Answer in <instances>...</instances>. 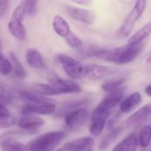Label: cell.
I'll use <instances>...</instances> for the list:
<instances>
[{
  "label": "cell",
  "instance_id": "cell-1",
  "mask_svg": "<svg viewBox=\"0 0 151 151\" xmlns=\"http://www.w3.org/2000/svg\"><path fill=\"white\" fill-rule=\"evenodd\" d=\"M145 42L139 44H126L118 48L107 49H94L90 50L89 55L99 59L114 63L117 65H125L133 62L143 50Z\"/></svg>",
  "mask_w": 151,
  "mask_h": 151
},
{
  "label": "cell",
  "instance_id": "cell-2",
  "mask_svg": "<svg viewBox=\"0 0 151 151\" xmlns=\"http://www.w3.org/2000/svg\"><path fill=\"white\" fill-rule=\"evenodd\" d=\"M65 138V133L62 131H52L45 133L26 145L27 151H52L54 150L62 140Z\"/></svg>",
  "mask_w": 151,
  "mask_h": 151
},
{
  "label": "cell",
  "instance_id": "cell-3",
  "mask_svg": "<svg viewBox=\"0 0 151 151\" xmlns=\"http://www.w3.org/2000/svg\"><path fill=\"white\" fill-rule=\"evenodd\" d=\"M146 6H147V1L139 0L135 2L133 9L128 13L126 19L124 20V22L122 23V25L119 29V34L121 36H127L130 35L135 24L141 19L144 11L146 10Z\"/></svg>",
  "mask_w": 151,
  "mask_h": 151
},
{
  "label": "cell",
  "instance_id": "cell-4",
  "mask_svg": "<svg viewBox=\"0 0 151 151\" xmlns=\"http://www.w3.org/2000/svg\"><path fill=\"white\" fill-rule=\"evenodd\" d=\"M57 60L60 63L68 77L74 80L83 78L84 65L79 60L65 54L57 55Z\"/></svg>",
  "mask_w": 151,
  "mask_h": 151
},
{
  "label": "cell",
  "instance_id": "cell-5",
  "mask_svg": "<svg viewBox=\"0 0 151 151\" xmlns=\"http://www.w3.org/2000/svg\"><path fill=\"white\" fill-rule=\"evenodd\" d=\"M119 70L112 66L91 64L84 66L83 77L89 81H99L118 73Z\"/></svg>",
  "mask_w": 151,
  "mask_h": 151
},
{
  "label": "cell",
  "instance_id": "cell-6",
  "mask_svg": "<svg viewBox=\"0 0 151 151\" xmlns=\"http://www.w3.org/2000/svg\"><path fill=\"white\" fill-rule=\"evenodd\" d=\"M125 94V88H120L113 92H111L108 94L107 96H105L96 107L94 111L97 112L106 113L111 112L113 108H115L118 104L121 103L123 100V96Z\"/></svg>",
  "mask_w": 151,
  "mask_h": 151
},
{
  "label": "cell",
  "instance_id": "cell-7",
  "mask_svg": "<svg viewBox=\"0 0 151 151\" xmlns=\"http://www.w3.org/2000/svg\"><path fill=\"white\" fill-rule=\"evenodd\" d=\"M50 84L57 89L58 95L65 94H79L82 91L81 86L73 81L54 78L50 80Z\"/></svg>",
  "mask_w": 151,
  "mask_h": 151
},
{
  "label": "cell",
  "instance_id": "cell-8",
  "mask_svg": "<svg viewBox=\"0 0 151 151\" xmlns=\"http://www.w3.org/2000/svg\"><path fill=\"white\" fill-rule=\"evenodd\" d=\"M67 13L74 19L82 22L84 24H93L96 20V14L93 11L86 9V8H81V7H75L67 5L65 8Z\"/></svg>",
  "mask_w": 151,
  "mask_h": 151
},
{
  "label": "cell",
  "instance_id": "cell-9",
  "mask_svg": "<svg viewBox=\"0 0 151 151\" xmlns=\"http://www.w3.org/2000/svg\"><path fill=\"white\" fill-rule=\"evenodd\" d=\"M89 118V111L87 108H81L72 111L65 116V123L69 128H77L83 126Z\"/></svg>",
  "mask_w": 151,
  "mask_h": 151
},
{
  "label": "cell",
  "instance_id": "cell-10",
  "mask_svg": "<svg viewBox=\"0 0 151 151\" xmlns=\"http://www.w3.org/2000/svg\"><path fill=\"white\" fill-rule=\"evenodd\" d=\"M110 116L111 112L102 113L96 111H93L91 115V124L89 127V133L92 136L97 137L102 134Z\"/></svg>",
  "mask_w": 151,
  "mask_h": 151
},
{
  "label": "cell",
  "instance_id": "cell-11",
  "mask_svg": "<svg viewBox=\"0 0 151 151\" xmlns=\"http://www.w3.org/2000/svg\"><path fill=\"white\" fill-rule=\"evenodd\" d=\"M151 116V104H146L140 109H138L135 112H134L131 116L127 118L124 126L126 127H137L146 120L149 119Z\"/></svg>",
  "mask_w": 151,
  "mask_h": 151
},
{
  "label": "cell",
  "instance_id": "cell-12",
  "mask_svg": "<svg viewBox=\"0 0 151 151\" xmlns=\"http://www.w3.org/2000/svg\"><path fill=\"white\" fill-rule=\"evenodd\" d=\"M56 111L55 104H27L22 107L20 112L23 116L27 115H50Z\"/></svg>",
  "mask_w": 151,
  "mask_h": 151
},
{
  "label": "cell",
  "instance_id": "cell-13",
  "mask_svg": "<svg viewBox=\"0 0 151 151\" xmlns=\"http://www.w3.org/2000/svg\"><path fill=\"white\" fill-rule=\"evenodd\" d=\"M44 120L39 117L33 116V115H27L21 117L18 122L17 125L19 127V129L27 132H32L35 133V131L40 128L42 126L44 125Z\"/></svg>",
  "mask_w": 151,
  "mask_h": 151
},
{
  "label": "cell",
  "instance_id": "cell-14",
  "mask_svg": "<svg viewBox=\"0 0 151 151\" xmlns=\"http://www.w3.org/2000/svg\"><path fill=\"white\" fill-rule=\"evenodd\" d=\"M92 103L90 98H81V99H77V100H73L65 103L60 109L57 112V116H65L68 113L74 111L76 110L81 109V108H86V106H88Z\"/></svg>",
  "mask_w": 151,
  "mask_h": 151
},
{
  "label": "cell",
  "instance_id": "cell-15",
  "mask_svg": "<svg viewBox=\"0 0 151 151\" xmlns=\"http://www.w3.org/2000/svg\"><path fill=\"white\" fill-rule=\"evenodd\" d=\"M95 141L92 137H82L67 142L64 145L65 151H88L94 146Z\"/></svg>",
  "mask_w": 151,
  "mask_h": 151
},
{
  "label": "cell",
  "instance_id": "cell-16",
  "mask_svg": "<svg viewBox=\"0 0 151 151\" xmlns=\"http://www.w3.org/2000/svg\"><path fill=\"white\" fill-rule=\"evenodd\" d=\"M142 102V96L141 93L134 92L123 99L119 104V110L122 113H129L137 108Z\"/></svg>",
  "mask_w": 151,
  "mask_h": 151
},
{
  "label": "cell",
  "instance_id": "cell-17",
  "mask_svg": "<svg viewBox=\"0 0 151 151\" xmlns=\"http://www.w3.org/2000/svg\"><path fill=\"white\" fill-rule=\"evenodd\" d=\"M19 95L22 98L32 103V104H54V101L52 99L43 96L34 90L21 89L19 91Z\"/></svg>",
  "mask_w": 151,
  "mask_h": 151
},
{
  "label": "cell",
  "instance_id": "cell-18",
  "mask_svg": "<svg viewBox=\"0 0 151 151\" xmlns=\"http://www.w3.org/2000/svg\"><path fill=\"white\" fill-rule=\"evenodd\" d=\"M26 61L29 66L35 69H42L45 66L42 54L35 49H29L27 50Z\"/></svg>",
  "mask_w": 151,
  "mask_h": 151
},
{
  "label": "cell",
  "instance_id": "cell-19",
  "mask_svg": "<svg viewBox=\"0 0 151 151\" xmlns=\"http://www.w3.org/2000/svg\"><path fill=\"white\" fill-rule=\"evenodd\" d=\"M52 27L55 33L63 38H65L71 33V29L68 22L59 15H56L54 17L52 21Z\"/></svg>",
  "mask_w": 151,
  "mask_h": 151
},
{
  "label": "cell",
  "instance_id": "cell-20",
  "mask_svg": "<svg viewBox=\"0 0 151 151\" xmlns=\"http://www.w3.org/2000/svg\"><path fill=\"white\" fill-rule=\"evenodd\" d=\"M8 30L10 34L16 39L20 40V41H23L26 39L27 31L22 22L11 18L8 22Z\"/></svg>",
  "mask_w": 151,
  "mask_h": 151
},
{
  "label": "cell",
  "instance_id": "cell-21",
  "mask_svg": "<svg viewBox=\"0 0 151 151\" xmlns=\"http://www.w3.org/2000/svg\"><path fill=\"white\" fill-rule=\"evenodd\" d=\"M151 34V22L147 23L142 28L137 30L133 35H131L127 41V44H139L143 42V41Z\"/></svg>",
  "mask_w": 151,
  "mask_h": 151
},
{
  "label": "cell",
  "instance_id": "cell-22",
  "mask_svg": "<svg viewBox=\"0 0 151 151\" xmlns=\"http://www.w3.org/2000/svg\"><path fill=\"white\" fill-rule=\"evenodd\" d=\"M138 144V137L135 134H130L118 143L112 151H136Z\"/></svg>",
  "mask_w": 151,
  "mask_h": 151
},
{
  "label": "cell",
  "instance_id": "cell-23",
  "mask_svg": "<svg viewBox=\"0 0 151 151\" xmlns=\"http://www.w3.org/2000/svg\"><path fill=\"white\" fill-rule=\"evenodd\" d=\"M124 131V127H118L112 129L106 136L104 137V139L99 143V149L101 150H105L108 149L122 134Z\"/></svg>",
  "mask_w": 151,
  "mask_h": 151
},
{
  "label": "cell",
  "instance_id": "cell-24",
  "mask_svg": "<svg viewBox=\"0 0 151 151\" xmlns=\"http://www.w3.org/2000/svg\"><path fill=\"white\" fill-rule=\"evenodd\" d=\"M0 147L2 151H27V148L24 144L12 140V138L1 139Z\"/></svg>",
  "mask_w": 151,
  "mask_h": 151
},
{
  "label": "cell",
  "instance_id": "cell-25",
  "mask_svg": "<svg viewBox=\"0 0 151 151\" xmlns=\"http://www.w3.org/2000/svg\"><path fill=\"white\" fill-rule=\"evenodd\" d=\"M10 62L12 64V72H13L14 75L19 79L26 78V70L19 59L13 52H10Z\"/></svg>",
  "mask_w": 151,
  "mask_h": 151
},
{
  "label": "cell",
  "instance_id": "cell-26",
  "mask_svg": "<svg viewBox=\"0 0 151 151\" xmlns=\"http://www.w3.org/2000/svg\"><path fill=\"white\" fill-rule=\"evenodd\" d=\"M32 88L34 91L39 93L40 95L43 96H58V93L57 89L52 86L50 83H35L32 86Z\"/></svg>",
  "mask_w": 151,
  "mask_h": 151
},
{
  "label": "cell",
  "instance_id": "cell-27",
  "mask_svg": "<svg viewBox=\"0 0 151 151\" xmlns=\"http://www.w3.org/2000/svg\"><path fill=\"white\" fill-rule=\"evenodd\" d=\"M138 143L142 149H147L151 143V127L147 125L142 127L139 136H138Z\"/></svg>",
  "mask_w": 151,
  "mask_h": 151
},
{
  "label": "cell",
  "instance_id": "cell-28",
  "mask_svg": "<svg viewBox=\"0 0 151 151\" xmlns=\"http://www.w3.org/2000/svg\"><path fill=\"white\" fill-rule=\"evenodd\" d=\"M125 82H126V78H119L115 80H111L109 81L104 82L102 85V89L104 90L105 92L111 93L122 88V85H124Z\"/></svg>",
  "mask_w": 151,
  "mask_h": 151
},
{
  "label": "cell",
  "instance_id": "cell-29",
  "mask_svg": "<svg viewBox=\"0 0 151 151\" xmlns=\"http://www.w3.org/2000/svg\"><path fill=\"white\" fill-rule=\"evenodd\" d=\"M27 14V1H21L12 12V19L22 22Z\"/></svg>",
  "mask_w": 151,
  "mask_h": 151
},
{
  "label": "cell",
  "instance_id": "cell-30",
  "mask_svg": "<svg viewBox=\"0 0 151 151\" xmlns=\"http://www.w3.org/2000/svg\"><path fill=\"white\" fill-rule=\"evenodd\" d=\"M12 72V64L3 52H0V73L7 75Z\"/></svg>",
  "mask_w": 151,
  "mask_h": 151
},
{
  "label": "cell",
  "instance_id": "cell-31",
  "mask_svg": "<svg viewBox=\"0 0 151 151\" xmlns=\"http://www.w3.org/2000/svg\"><path fill=\"white\" fill-rule=\"evenodd\" d=\"M65 40L66 43L70 47H72L73 49H79V48H81L82 46V41H81V39L77 35H75L74 33H73L72 31L65 38Z\"/></svg>",
  "mask_w": 151,
  "mask_h": 151
},
{
  "label": "cell",
  "instance_id": "cell-32",
  "mask_svg": "<svg viewBox=\"0 0 151 151\" xmlns=\"http://www.w3.org/2000/svg\"><path fill=\"white\" fill-rule=\"evenodd\" d=\"M13 96L12 95L0 84V103L4 104H9L12 102Z\"/></svg>",
  "mask_w": 151,
  "mask_h": 151
},
{
  "label": "cell",
  "instance_id": "cell-33",
  "mask_svg": "<svg viewBox=\"0 0 151 151\" xmlns=\"http://www.w3.org/2000/svg\"><path fill=\"white\" fill-rule=\"evenodd\" d=\"M17 121L16 117L10 115L8 117H4V118H0V129H4L7 127H12Z\"/></svg>",
  "mask_w": 151,
  "mask_h": 151
},
{
  "label": "cell",
  "instance_id": "cell-34",
  "mask_svg": "<svg viewBox=\"0 0 151 151\" xmlns=\"http://www.w3.org/2000/svg\"><path fill=\"white\" fill-rule=\"evenodd\" d=\"M37 5H38V1H35V0L27 1V15L35 16L36 12H37Z\"/></svg>",
  "mask_w": 151,
  "mask_h": 151
},
{
  "label": "cell",
  "instance_id": "cell-35",
  "mask_svg": "<svg viewBox=\"0 0 151 151\" xmlns=\"http://www.w3.org/2000/svg\"><path fill=\"white\" fill-rule=\"evenodd\" d=\"M9 1H0V18L4 17L9 7Z\"/></svg>",
  "mask_w": 151,
  "mask_h": 151
},
{
  "label": "cell",
  "instance_id": "cell-36",
  "mask_svg": "<svg viewBox=\"0 0 151 151\" xmlns=\"http://www.w3.org/2000/svg\"><path fill=\"white\" fill-rule=\"evenodd\" d=\"M12 115L9 111V110L3 104L0 103V118H4V117H8Z\"/></svg>",
  "mask_w": 151,
  "mask_h": 151
},
{
  "label": "cell",
  "instance_id": "cell-37",
  "mask_svg": "<svg viewBox=\"0 0 151 151\" xmlns=\"http://www.w3.org/2000/svg\"><path fill=\"white\" fill-rule=\"evenodd\" d=\"M73 3L77 4H81V5H83V6H88L90 5L92 3L90 1H86V0H81V1H73Z\"/></svg>",
  "mask_w": 151,
  "mask_h": 151
},
{
  "label": "cell",
  "instance_id": "cell-38",
  "mask_svg": "<svg viewBox=\"0 0 151 151\" xmlns=\"http://www.w3.org/2000/svg\"><path fill=\"white\" fill-rule=\"evenodd\" d=\"M145 93H146V95H147L149 97H150L151 98V84L148 85V86L146 87V88H145Z\"/></svg>",
  "mask_w": 151,
  "mask_h": 151
},
{
  "label": "cell",
  "instance_id": "cell-39",
  "mask_svg": "<svg viewBox=\"0 0 151 151\" xmlns=\"http://www.w3.org/2000/svg\"><path fill=\"white\" fill-rule=\"evenodd\" d=\"M146 62H147L148 64H151V53L150 54V56L148 57V58L146 59Z\"/></svg>",
  "mask_w": 151,
  "mask_h": 151
},
{
  "label": "cell",
  "instance_id": "cell-40",
  "mask_svg": "<svg viewBox=\"0 0 151 151\" xmlns=\"http://www.w3.org/2000/svg\"><path fill=\"white\" fill-rule=\"evenodd\" d=\"M56 151H65V150H63V148H61V149H59V150H57Z\"/></svg>",
  "mask_w": 151,
  "mask_h": 151
},
{
  "label": "cell",
  "instance_id": "cell-41",
  "mask_svg": "<svg viewBox=\"0 0 151 151\" xmlns=\"http://www.w3.org/2000/svg\"><path fill=\"white\" fill-rule=\"evenodd\" d=\"M150 146H151V143H150Z\"/></svg>",
  "mask_w": 151,
  "mask_h": 151
},
{
  "label": "cell",
  "instance_id": "cell-42",
  "mask_svg": "<svg viewBox=\"0 0 151 151\" xmlns=\"http://www.w3.org/2000/svg\"><path fill=\"white\" fill-rule=\"evenodd\" d=\"M150 127H151V125H150Z\"/></svg>",
  "mask_w": 151,
  "mask_h": 151
}]
</instances>
